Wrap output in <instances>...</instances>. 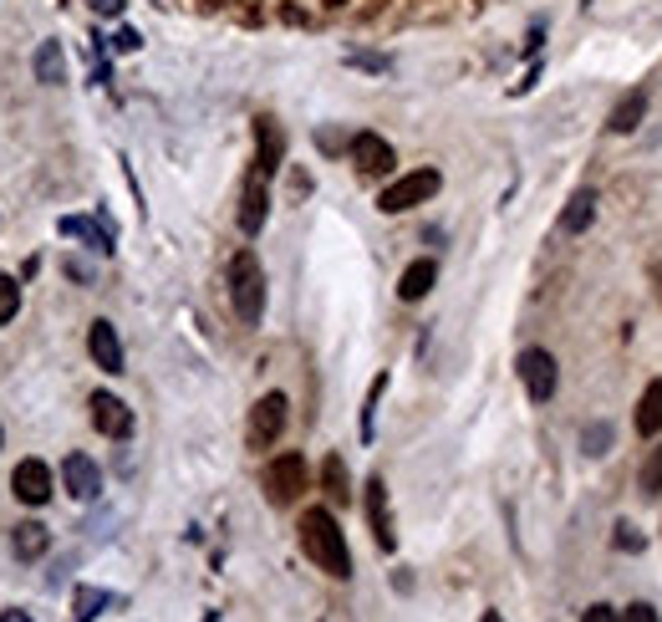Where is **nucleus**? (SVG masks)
<instances>
[{"instance_id": "nucleus-1", "label": "nucleus", "mask_w": 662, "mask_h": 622, "mask_svg": "<svg viewBox=\"0 0 662 622\" xmlns=\"http://www.w3.org/2000/svg\"><path fill=\"white\" fill-rule=\"evenodd\" d=\"M301 551H306L311 562L322 566L326 577H352V551H347V535H341V526H337V516L332 510H306L301 516Z\"/></svg>"}, {"instance_id": "nucleus-2", "label": "nucleus", "mask_w": 662, "mask_h": 622, "mask_svg": "<svg viewBox=\"0 0 662 622\" xmlns=\"http://www.w3.org/2000/svg\"><path fill=\"white\" fill-rule=\"evenodd\" d=\"M230 301H235L240 322L255 326L265 311V270L260 261H255V251H235V261H230Z\"/></svg>"}, {"instance_id": "nucleus-3", "label": "nucleus", "mask_w": 662, "mask_h": 622, "mask_svg": "<svg viewBox=\"0 0 662 622\" xmlns=\"http://www.w3.org/2000/svg\"><path fill=\"white\" fill-rule=\"evenodd\" d=\"M439 169H413V174H403V178H393L383 194H378V209L383 215H403V209H418V205H428L433 194H439Z\"/></svg>"}, {"instance_id": "nucleus-4", "label": "nucleus", "mask_w": 662, "mask_h": 622, "mask_svg": "<svg viewBox=\"0 0 662 622\" xmlns=\"http://www.w3.org/2000/svg\"><path fill=\"white\" fill-rule=\"evenodd\" d=\"M520 372V383H525L530 403H550L556 399V383H560V372H556V357L545 353V347H525L515 362Z\"/></svg>"}, {"instance_id": "nucleus-5", "label": "nucleus", "mask_w": 662, "mask_h": 622, "mask_svg": "<svg viewBox=\"0 0 662 622\" xmlns=\"http://www.w3.org/2000/svg\"><path fill=\"white\" fill-rule=\"evenodd\" d=\"M306 489V460L301 454H280L265 464V500L270 505H295V495Z\"/></svg>"}, {"instance_id": "nucleus-6", "label": "nucleus", "mask_w": 662, "mask_h": 622, "mask_svg": "<svg viewBox=\"0 0 662 622\" xmlns=\"http://www.w3.org/2000/svg\"><path fill=\"white\" fill-rule=\"evenodd\" d=\"M286 393H265L260 403H255V414H251V445L255 449H270L280 439V429H286Z\"/></svg>"}, {"instance_id": "nucleus-7", "label": "nucleus", "mask_w": 662, "mask_h": 622, "mask_svg": "<svg viewBox=\"0 0 662 622\" xmlns=\"http://www.w3.org/2000/svg\"><path fill=\"white\" fill-rule=\"evenodd\" d=\"M92 424H97V434H107V439H128L132 434V408L123 399H113V393H92Z\"/></svg>"}, {"instance_id": "nucleus-8", "label": "nucleus", "mask_w": 662, "mask_h": 622, "mask_svg": "<svg viewBox=\"0 0 662 622\" xmlns=\"http://www.w3.org/2000/svg\"><path fill=\"white\" fill-rule=\"evenodd\" d=\"M11 489H15V500H26V505H46L51 500V470H46L42 460H21L11 474Z\"/></svg>"}, {"instance_id": "nucleus-9", "label": "nucleus", "mask_w": 662, "mask_h": 622, "mask_svg": "<svg viewBox=\"0 0 662 622\" xmlns=\"http://www.w3.org/2000/svg\"><path fill=\"white\" fill-rule=\"evenodd\" d=\"M347 153H352V163L362 174H387V169H393V143L378 134H357L352 143H347Z\"/></svg>"}, {"instance_id": "nucleus-10", "label": "nucleus", "mask_w": 662, "mask_h": 622, "mask_svg": "<svg viewBox=\"0 0 662 622\" xmlns=\"http://www.w3.org/2000/svg\"><path fill=\"white\" fill-rule=\"evenodd\" d=\"M265 209H270V194H265V174L255 169V174L245 178V194H240V230H245V235H260Z\"/></svg>"}, {"instance_id": "nucleus-11", "label": "nucleus", "mask_w": 662, "mask_h": 622, "mask_svg": "<svg viewBox=\"0 0 662 622\" xmlns=\"http://www.w3.org/2000/svg\"><path fill=\"white\" fill-rule=\"evenodd\" d=\"M88 353H92V362H97L103 372H123L118 326H113V322H92V332H88Z\"/></svg>"}, {"instance_id": "nucleus-12", "label": "nucleus", "mask_w": 662, "mask_h": 622, "mask_svg": "<svg viewBox=\"0 0 662 622\" xmlns=\"http://www.w3.org/2000/svg\"><path fill=\"white\" fill-rule=\"evenodd\" d=\"M255 149H260V159H255V169H260L265 178L280 169V159H286V134H280L276 118H255Z\"/></svg>"}, {"instance_id": "nucleus-13", "label": "nucleus", "mask_w": 662, "mask_h": 622, "mask_svg": "<svg viewBox=\"0 0 662 622\" xmlns=\"http://www.w3.org/2000/svg\"><path fill=\"white\" fill-rule=\"evenodd\" d=\"M368 520H372V535H378V546L393 551L397 535H393V516H387V485H383V474H372V480H368Z\"/></svg>"}, {"instance_id": "nucleus-14", "label": "nucleus", "mask_w": 662, "mask_h": 622, "mask_svg": "<svg viewBox=\"0 0 662 622\" xmlns=\"http://www.w3.org/2000/svg\"><path fill=\"white\" fill-rule=\"evenodd\" d=\"M61 480H67V489H72L77 500H92V495L103 489V474H97V464H92L88 454H67V460H61Z\"/></svg>"}, {"instance_id": "nucleus-15", "label": "nucleus", "mask_w": 662, "mask_h": 622, "mask_svg": "<svg viewBox=\"0 0 662 622\" xmlns=\"http://www.w3.org/2000/svg\"><path fill=\"white\" fill-rule=\"evenodd\" d=\"M46 546H51V531H46L42 520H21L11 531V551H15V562H42Z\"/></svg>"}, {"instance_id": "nucleus-16", "label": "nucleus", "mask_w": 662, "mask_h": 622, "mask_svg": "<svg viewBox=\"0 0 662 622\" xmlns=\"http://www.w3.org/2000/svg\"><path fill=\"white\" fill-rule=\"evenodd\" d=\"M67 240H88L92 251H103V255H113V224H97V220H82V215H67V220L57 224Z\"/></svg>"}, {"instance_id": "nucleus-17", "label": "nucleus", "mask_w": 662, "mask_h": 622, "mask_svg": "<svg viewBox=\"0 0 662 622\" xmlns=\"http://www.w3.org/2000/svg\"><path fill=\"white\" fill-rule=\"evenodd\" d=\"M433 281H439V266H433V261H413V266L403 270V281H397V297L423 301L428 291H433Z\"/></svg>"}, {"instance_id": "nucleus-18", "label": "nucleus", "mask_w": 662, "mask_h": 622, "mask_svg": "<svg viewBox=\"0 0 662 622\" xmlns=\"http://www.w3.org/2000/svg\"><path fill=\"white\" fill-rule=\"evenodd\" d=\"M637 434H642V439L662 434V378H652L642 403H637Z\"/></svg>"}, {"instance_id": "nucleus-19", "label": "nucleus", "mask_w": 662, "mask_h": 622, "mask_svg": "<svg viewBox=\"0 0 662 622\" xmlns=\"http://www.w3.org/2000/svg\"><path fill=\"white\" fill-rule=\"evenodd\" d=\"M591 220H596V194L591 189L571 194V205L560 215V230H566V235H581V230H591Z\"/></svg>"}, {"instance_id": "nucleus-20", "label": "nucleus", "mask_w": 662, "mask_h": 622, "mask_svg": "<svg viewBox=\"0 0 662 622\" xmlns=\"http://www.w3.org/2000/svg\"><path fill=\"white\" fill-rule=\"evenodd\" d=\"M642 113H648V92H627L617 107H612V134H632L637 123H642Z\"/></svg>"}, {"instance_id": "nucleus-21", "label": "nucleus", "mask_w": 662, "mask_h": 622, "mask_svg": "<svg viewBox=\"0 0 662 622\" xmlns=\"http://www.w3.org/2000/svg\"><path fill=\"white\" fill-rule=\"evenodd\" d=\"M61 77H67V57H61V46L57 42H42V46H36V82L57 88Z\"/></svg>"}, {"instance_id": "nucleus-22", "label": "nucleus", "mask_w": 662, "mask_h": 622, "mask_svg": "<svg viewBox=\"0 0 662 622\" xmlns=\"http://www.w3.org/2000/svg\"><path fill=\"white\" fill-rule=\"evenodd\" d=\"M322 485H326V495H332V500H337V505H347V500H352V489H347V464H341L337 454H332V460L322 464Z\"/></svg>"}, {"instance_id": "nucleus-23", "label": "nucleus", "mask_w": 662, "mask_h": 622, "mask_svg": "<svg viewBox=\"0 0 662 622\" xmlns=\"http://www.w3.org/2000/svg\"><path fill=\"white\" fill-rule=\"evenodd\" d=\"M107 602H113V597H107L103 587H77V602H72L77 622H92V618H97V612L107 608Z\"/></svg>"}, {"instance_id": "nucleus-24", "label": "nucleus", "mask_w": 662, "mask_h": 622, "mask_svg": "<svg viewBox=\"0 0 662 622\" xmlns=\"http://www.w3.org/2000/svg\"><path fill=\"white\" fill-rule=\"evenodd\" d=\"M581 449H586L591 460H596V454H606V449H612V424H586V434H581Z\"/></svg>"}, {"instance_id": "nucleus-25", "label": "nucleus", "mask_w": 662, "mask_h": 622, "mask_svg": "<svg viewBox=\"0 0 662 622\" xmlns=\"http://www.w3.org/2000/svg\"><path fill=\"white\" fill-rule=\"evenodd\" d=\"M637 485H642V495H662V445L648 454V464H642V474H637Z\"/></svg>"}, {"instance_id": "nucleus-26", "label": "nucleus", "mask_w": 662, "mask_h": 622, "mask_svg": "<svg viewBox=\"0 0 662 622\" xmlns=\"http://www.w3.org/2000/svg\"><path fill=\"white\" fill-rule=\"evenodd\" d=\"M15 311H21V286L15 276H0V326L15 322Z\"/></svg>"}, {"instance_id": "nucleus-27", "label": "nucleus", "mask_w": 662, "mask_h": 622, "mask_svg": "<svg viewBox=\"0 0 662 622\" xmlns=\"http://www.w3.org/2000/svg\"><path fill=\"white\" fill-rule=\"evenodd\" d=\"M383 388H387V378H378L372 393H368V408H362V439H372V408H378V399H383Z\"/></svg>"}, {"instance_id": "nucleus-28", "label": "nucleus", "mask_w": 662, "mask_h": 622, "mask_svg": "<svg viewBox=\"0 0 662 622\" xmlns=\"http://www.w3.org/2000/svg\"><path fill=\"white\" fill-rule=\"evenodd\" d=\"M617 551H642V531H632L627 520L617 526Z\"/></svg>"}, {"instance_id": "nucleus-29", "label": "nucleus", "mask_w": 662, "mask_h": 622, "mask_svg": "<svg viewBox=\"0 0 662 622\" xmlns=\"http://www.w3.org/2000/svg\"><path fill=\"white\" fill-rule=\"evenodd\" d=\"M622 622H662V618H658V612L648 608V602H632V608L622 612Z\"/></svg>"}, {"instance_id": "nucleus-30", "label": "nucleus", "mask_w": 662, "mask_h": 622, "mask_svg": "<svg viewBox=\"0 0 662 622\" xmlns=\"http://www.w3.org/2000/svg\"><path fill=\"white\" fill-rule=\"evenodd\" d=\"M581 622H622V612H612L606 602H596V608H586L581 612Z\"/></svg>"}, {"instance_id": "nucleus-31", "label": "nucleus", "mask_w": 662, "mask_h": 622, "mask_svg": "<svg viewBox=\"0 0 662 622\" xmlns=\"http://www.w3.org/2000/svg\"><path fill=\"white\" fill-rule=\"evenodd\" d=\"M113 46H118V51H138V46H143V36H138V31H128V26H123L118 36H113Z\"/></svg>"}, {"instance_id": "nucleus-32", "label": "nucleus", "mask_w": 662, "mask_h": 622, "mask_svg": "<svg viewBox=\"0 0 662 622\" xmlns=\"http://www.w3.org/2000/svg\"><path fill=\"white\" fill-rule=\"evenodd\" d=\"M97 15H123V0H88Z\"/></svg>"}, {"instance_id": "nucleus-33", "label": "nucleus", "mask_w": 662, "mask_h": 622, "mask_svg": "<svg viewBox=\"0 0 662 622\" xmlns=\"http://www.w3.org/2000/svg\"><path fill=\"white\" fill-rule=\"evenodd\" d=\"M0 622H31V612H0Z\"/></svg>"}, {"instance_id": "nucleus-34", "label": "nucleus", "mask_w": 662, "mask_h": 622, "mask_svg": "<svg viewBox=\"0 0 662 622\" xmlns=\"http://www.w3.org/2000/svg\"><path fill=\"white\" fill-rule=\"evenodd\" d=\"M652 286H658V297H662V261L652 266Z\"/></svg>"}]
</instances>
